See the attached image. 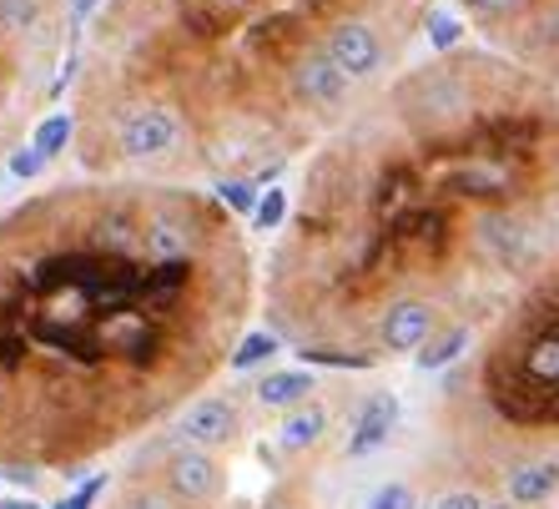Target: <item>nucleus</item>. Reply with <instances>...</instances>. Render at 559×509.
Returning <instances> with one entry per match:
<instances>
[{
	"mask_svg": "<svg viewBox=\"0 0 559 509\" xmlns=\"http://www.w3.org/2000/svg\"><path fill=\"white\" fill-rule=\"evenodd\" d=\"M559 252V86L449 46L378 86L293 187L262 313L302 364L443 368Z\"/></svg>",
	"mask_w": 559,
	"mask_h": 509,
	"instance_id": "1",
	"label": "nucleus"
},
{
	"mask_svg": "<svg viewBox=\"0 0 559 509\" xmlns=\"http://www.w3.org/2000/svg\"><path fill=\"white\" fill-rule=\"evenodd\" d=\"M237 212L187 182L86 177L0 217V459L76 464L233 364L258 308Z\"/></svg>",
	"mask_w": 559,
	"mask_h": 509,
	"instance_id": "2",
	"label": "nucleus"
},
{
	"mask_svg": "<svg viewBox=\"0 0 559 509\" xmlns=\"http://www.w3.org/2000/svg\"><path fill=\"white\" fill-rule=\"evenodd\" d=\"M433 15L439 0H106L71 92L76 167L267 182L414 61Z\"/></svg>",
	"mask_w": 559,
	"mask_h": 509,
	"instance_id": "3",
	"label": "nucleus"
},
{
	"mask_svg": "<svg viewBox=\"0 0 559 509\" xmlns=\"http://www.w3.org/2000/svg\"><path fill=\"white\" fill-rule=\"evenodd\" d=\"M71 36L66 0H0V162L40 121Z\"/></svg>",
	"mask_w": 559,
	"mask_h": 509,
	"instance_id": "4",
	"label": "nucleus"
},
{
	"mask_svg": "<svg viewBox=\"0 0 559 509\" xmlns=\"http://www.w3.org/2000/svg\"><path fill=\"white\" fill-rule=\"evenodd\" d=\"M454 11L484 46L559 86V0H454Z\"/></svg>",
	"mask_w": 559,
	"mask_h": 509,
	"instance_id": "5",
	"label": "nucleus"
},
{
	"mask_svg": "<svg viewBox=\"0 0 559 509\" xmlns=\"http://www.w3.org/2000/svg\"><path fill=\"white\" fill-rule=\"evenodd\" d=\"M162 480H167L171 499H182V505H207V499L222 489V464L212 459V449L187 445L167 459Z\"/></svg>",
	"mask_w": 559,
	"mask_h": 509,
	"instance_id": "6",
	"label": "nucleus"
},
{
	"mask_svg": "<svg viewBox=\"0 0 559 509\" xmlns=\"http://www.w3.org/2000/svg\"><path fill=\"white\" fill-rule=\"evenodd\" d=\"M237 439V409L227 399H202V404L187 409L182 418V445L197 449H222Z\"/></svg>",
	"mask_w": 559,
	"mask_h": 509,
	"instance_id": "7",
	"label": "nucleus"
},
{
	"mask_svg": "<svg viewBox=\"0 0 559 509\" xmlns=\"http://www.w3.org/2000/svg\"><path fill=\"white\" fill-rule=\"evenodd\" d=\"M393 424H399V399H393V393H383V389L368 393L364 414H358V424H353L348 454H353V459H364V454H373L378 445H389Z\"/></svg>",
	"mask_w": 559,
	"mask_h": 509,
	"instance_id": "8",
	"label": "nucleus"
},
{
	"mask_svg": "<svg viewBox=\"0 0 559 509\" xmlns=\"http://www.w3.org/2000/svg\"><path fill=\"white\" fill-rule=\"evenodd\" d=\"M509 499L520 509H539L559 495V459H534V464H520L509 470Z\"/></svg>",
	"mask_w": 559,
	"mask_h": 509,
	"instance_id": "9",
	"label": "nucleus"
},
{
	"mask_svg": "<svg viewBox=\"0 0 559 509\" xmlns=\"http://www.w3.org/2000/svg\"><path fill=\"white\" fill-rule=\"evenodd\" d=\"M312 374H302V368H283V374H267V379L258 383V404L267 409H298L312 399Z\"/></svg>",
	"mask_w": 559,
	"mask_h": 509,
	"instance_id": "10",
	"label": "nucleus"
},
{
	"mask_svg": "<svg viewBox=\"0 0 559 509\" xmlns=\"http://www.w3.org/2000/svg\"><path fill=\"white\" fill-rule=\"evenodd\" d=\"M323 429H328V409L308 399V404H298L293 414H287L283 434H277V445H283L287 454H302V449H312L318 439H323Z\"/></svg>",
	"mask_w": 559,
	"mask_h": 509,
	"instance_id": "11",
	"label": "nucleus"
},
{
	"mask_svg": "<svg viewBox=\"0 0 559 509\" xmlns=\"http://www.w3.org/2000/svg\"><path fill=\"white\" fill-rule=\"evenodd\" d=\"M277 343H283V339H277L273 328H267V333H252V339L237 343V353H233V364H227V368H252V364H262V358H273V353H277Z\"/></svg>",
	"mask_w": 559,
	"mask_h": 509,
	"instance_id": "12",
	"label": "nucleus"
},
{
	"mask_svg": "<svg viewBox=\"0 0 559 509\" xmlns=\"http://www.w3.org/2000/svg\"><path fill=\"white\" fill-rule=\"evenodd\" d=\"M287 208H293V197H287L283 187H273V192L262 197V202H258V227H262V233H267V227L277 233V227L287 223Z\"/></svg>",
	"mask_w": 559,
	"mask_h": 509,
	"instance_id": "13",
	"label": "nucleus"
},
{
	"mask_svg": "<svg viewBox=\"0 0 559 509\" xmlns=\"http://www.w3.org/2000/svg\"><path fill=\"white\" fill-rule=\"evenodd\" d=\"M368 509H414V489L408 484H389V489H378Z\"/></svg>",
	"mask_w": 559,
	"mask_h": 509,
	"instance_id": "14",
	"label": "nucleus"
},
{
	"mask_svg": "<svg viewBox=\"0 0 559 509\" xmlns=\"http://www.w3.org/2000/svg\"><path fill=\"white\" fill-rule=\"evenodd\" d=\"M222 202L233 212H248L252 208V182H222Z\"/></svg>",
	"mask_w": 559,
	"mask_h": 509,
	"instance_id": "15",
	"label": "nucleus"
},
{
	"mask_svg": "<svg viewBox=\"0 0 559 509\" xmlns=\"http://www.w3.org/2000/svg\"><path fill=\"white\" fill-rule=\"evenodd\" d=\"M102 489H106V480H92V484H81L76 495H71V499H61V505H56V509H92V499L102 495Z\"/></svg>",
	"mask_w": 559,
	"mask_h": 509,
	"instance_id": "16",
	"label": "nucleus"
},
{
	"mask_svg": "<svg viewBox=\"0 0 559 509\" xmlns=\"http://www.w3.org/2000/svg\"><path fill=\"white\" fill-rule=\"evenodd\" d=\"M433 509H484V499L474 489H454V495H443Z\"/></svg>",
	"mask_w": 559,
	"mask_h": 509,
	"instance_id": "17",
	"label": "nucleus"
},
{
	"mask_svg": "<svg viewBox=\"0 0 559 509\" xmlns=\"http://www.w3.org/2000/svg\"><path fill=\"white\" fill-rule=\"evenodd\" d=\"M121 509H171V499H162V495H131Z\"/></svg>",
	"mask_w": 559,
	"mask_h": 509,
	"instance_id": "18",
	"label": "nucleus"
},
{
	"mask_svg": "<svg viewBox=\"0 0 559 509\" xmlns=\"http://www.w3.org/2000/svg\"><path fill=\"white\" fill-rule=\"evenodd\" d=\"M484 509H520L514 499H499V505H484Z\"/></svg>",
	"mask_w": 559,
	"mask_h": 509,
	"instance_id": "19",
	"label": "nucleus"
}]
</instances>
